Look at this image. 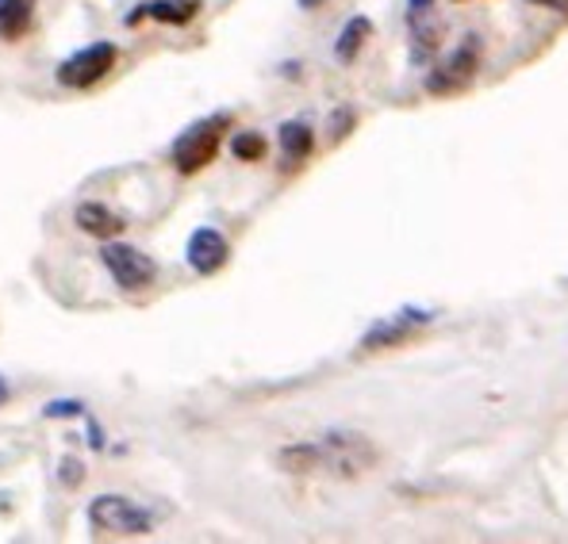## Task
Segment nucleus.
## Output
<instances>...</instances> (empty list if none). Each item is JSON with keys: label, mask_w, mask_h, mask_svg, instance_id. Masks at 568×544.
<instances>
[{"label": "nucleus", "mask_w": 568, "mask_h": 544, "mask_svg": "<svg viewBox=\"0 0 568 544\" xmlns=\"http://www.w3.org/2000/svg\"><path fill=\"white\" fill-rule=\"evenodd\" d=\"M476 58H480V43H476V39H465V47H457L454 54H449V62L442 65L438 78H430V89L449 92V89L465 85V81L476 73Z\"/></svg>", "instance_id": "obj_8"}, {"label": "nucleus", "mask_w": 568, "mask_h": 544, "mask_svg": "<svg viewBox=\"0 0 568 544\" xmlns=\"http://www.w3.org/2000/svg\"><path fill=\"white\" fill-rule=\"evenodd\" d=\"M312 146H315V135H312V127L307 123H284L281 127V150H284V162L288 165H296V162H304L307 154H312Z\"/></svg>", "instance_id": "obj_12"}, {"label": "nucleus", "mask_w": 568, "mask_h": 544, "mask_svg": "<svg viewBox=\"0 0 568 544\" xmlns=\"http://www.w3.org/2000/svg\"><path fill=\"white\" fill-rule=\"evenodd\" d=\"M89 525L100 537H146L154 530V517H150V510H142L139 502L123 495H100L89 506Z\"/></svg>", "instance_id": "obj_2"}, {"label": "nucleus", "mask_w": 568, "mask_h": 544, "mask_svg": "<svg viewBox=\"0 0 568 544\" xmlns=\"http://www.w3.org/2000/svg\"><path fill=\"white\" fill-rule=\"evenodd\" d=\"M377 445L365 433L334 430L320 441H304V445H288L277 453V464L292 475H315L327 472L338 480H354V475L369 472L377 464Z\"/></svg>", "instance_id": "obj_1"}, {"label": "nucleus", "mask_w": 568, "mask_h": 544, "mask_svg": "<svg viewBox=\"0 0 568 544\" xmlns=\"http://www.w3.org/2000/svg\"><path fill=\"white\" fill-rule=\"evenodd\" d=\"M189 265L196 269L200 276H212V273H220L223 265H227V257H231V246H227V238H223L220 230H212V227H200L196 234L189 238Z\"/></svg>", "instance_id": "obj_6"}, {"label": "nucleus", "mask_w": 568, "mask_h": 544, "mask_svg": "<svg viewBox=\"0 0 568 544\" xmlns=\"http://www.w3.org/2000/svg\"><path fill=\"white\" fill-rule=\"evenodd\" d=\"M81 410H85V407H81L78 403V399H65V403H47V418H70V414H81Z\"/></svg>", "instance_id": "obj_15"}, {"label": "nucleus", "mask_w": 568, "mask_h": 544, "mask_svg": "<svg viewBox=\"0 0 568 544\" xmlns=\"http://www.w3.org/2000/svg\"><path fill=\"white\" fill-rule=\"evenodd\" d=\"M73 219H78V227L85 234H93V238H115V234H123V219L115 212H108L104 204H81L73 212Z\"/></svg>", "instance_id": "obj_10"}, {"label": "nucleus", "mask_w": 568, "mask_h": 544, "mask_svg": "<svg viewBox=\"0 0 568 544\" xmlns=\"http://www.w3.org/2000/svg\"><path fill=\"white\" fill-rule=\"evenodd\" d=\"M534 4H549V8H557V12H568V0H534Z\"/></svg>", "instance_id": "obj_17"}, {"label": "nucleus", "mask_w": 568, "mask_h": 544, "mask_svg": "<svg viewBox=\"0 0 568 544\" xmlns=\"http://www.w3.org/2000/svg\"><path fill=\"white\" fill-rule=\"evenodd\" d=\"M104 265H108V273H112V280L120 284V288H128V291H139V288H146V284H154V261H150L142 249L135 246H123V242H108L104 246Z\"/></svg>", "instance_id": "obj_5"}, {"label": "nucleus", "mask_w": 568, "mask_h": 544, "mask_svg": "<svg viewBox=\"0 0 568 544\" xmlns=\"http://www.w3.org/2000/svg\"><path fill=\"white\" fill-rule=\"evenodd\" d=\"M231 154H235L239 162H262V157H265V138L257 135V131H242V135L231 138Z\"/></svg>", "instance_id": "obj_14"}, {"label": "nucleus", "mask_w": 568, "mask_h": 544, "mask_svg": "<svg viewBox=\"0 0 568 544\" xmlns=\"http://www.w3.org/2000/svg\"><path fill=\"white\" fill-rule=\"evenodd\" d=\"M200 12V0H154V4H142L135 8V16H128V23H139L142 16H150V20L158 23H189L192 16Z\"/></svg>", "instance_id": "obj_9"}, {"label": "nucleus", "mask_w": 568, "mask_h": 544, "mask_svg": "<svg viewBox=\"0 0 568 544\" xmlns=\"http://www.w3.org/2000/svg\"><path fill=\"white\" fill-rule=\"evenodd\" d=\"M8 399V383H4V376H0V403Z\"/></svg>", "instance_id": "obj_19"}, {"label": "nucleus", "mask_w": 568, "mask_h": 544, "mask_svg": "<svg viewBox=\"0 0 568 544\" xmlns=\"http://www.w3.org/2000/svg\"><path fill=\"white\" fill-rule=\"evenodd\" d=\"M426 4H430V0H412V12H423Z\"/></svg>", "instance_id": "obj_18"}, {"label": "nucleus", "mask_w": 568, "mask_h": 544, "mask_svg": "<svg viewBox=\"0 0 568 544\" xmlns=\"http://www.w3.org/2000/svg\"><path fill=\"white\" fill-rule=\"evenodd\" d=\"M369 35H373V23L365 20V16H354V20L342 28L338 43H334V54H338V62H354L357 50L365 47V39H369Z\"/></svg>", "instance_id": "obj_13"}, {"label": "nucleus", "mask_w": 568, "mask_h": 544, "mask_svg": "<svg viewBox=\"0 0 568 544\" xmlns=\"http://www.w3.org/2000/svg\"><path fill=\"white\" fill-rule=\"evenodd\" d=\"M115 58L120 54H115L112 43H93V47L78 50V54H70L62 65H58V85H65V89L97 85V81H104L108 73H112Z\"/></svg>", "instance_id": "obj_4"}, {"label": "nucleus", "mask_w": 568, "mask_h": 544, "mask_svg": "<svg viewBox=\"0 0 568 544\" xmlns=\"http://www.w3.org/2000/svg\"><path fill=\"white\" fill-rule=\"evenodd\" d=\"M231 115H207V120L192 123L178 135L173 142V165H178L181 173H200L207 162H212L215 154H220V142H223V131H227Z\"/></svg>", "instance_id": "obj_3"}, {"label": "nucleus", "mask_w": 568, "mask_h": 544, "mask_svg": "<svg viewBox=\"0 0 568 544\" xmlns=\"http://www.w3.org/2000/svg\"><path fill=\"white\" fill-rule=\"evenodd\" d=\"M58 472H62V480L70 483V487H78V483H81V460L65 456V460H62V468H58Z\"/></svg>", "instance_id": "obj_16"}, {"label": "nucleus", "mask_w": 568, "mask_h": 544, "mask_svg": "<svg viewBox=\"0 0 568 544\" xmlns=\"http://www.w3.org/2000/svg\"><path fill=\"white\" fill-rule=\"evenodd\" d=\"M430 322V315L426 311H399L392 318H384V322L373 326L369 333H365V349H388V346H399V341L412 338L419 326Z\"/></svg>", "instance_id": "obj_7"}, {"label": "nucleus", "mask_w": 568, "mask_h": 544, "mask_svg": "<svg viewBox=\"0 0 568 544\" xmlns=\"http://www.w3.org/2000/svg\"><path fill=\"white\" fill-rule=\"evenodd\" d=\"M31 16H36V0H0V35L20 39L31 28Z\"/></svg>", "instance_id": "obj_11"}]
</instances>
